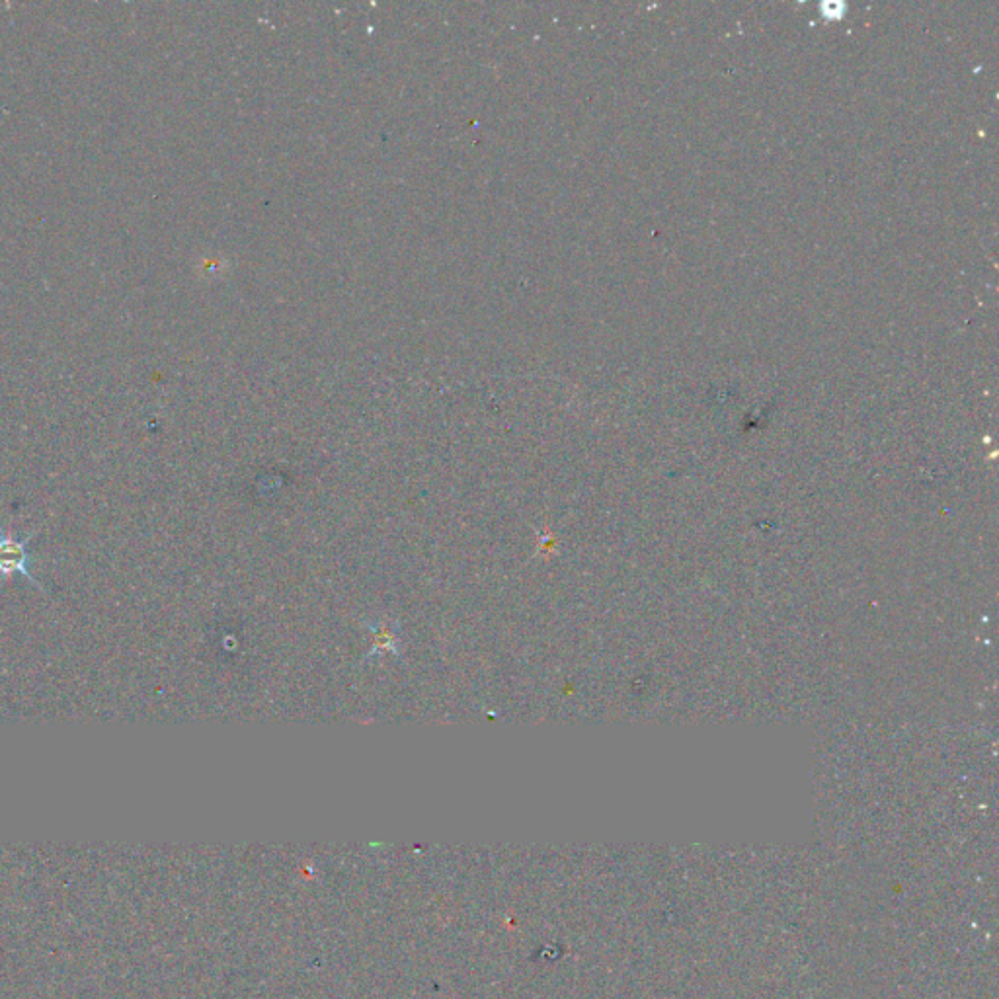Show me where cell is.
<instances>
[{
    "instance_id": "obj_1",
    "label": "cell",
    "mask_w": 999,
    "mask_h": 999,
    "mask_svg": "<svg viewBox=\"0 0 999 999\" xmlns=\"http://www.w3.org/2000/svg\"><path fill=\"white\" fill-rule=\"evenodd\" d=\"M34 537L36 531L28 533L26 539H18L12 531H0V580L10 578L14 574H22L38 590H43L40 580L32 572V557L28 553V547Z\"/></svg>"
}]
</instances>
